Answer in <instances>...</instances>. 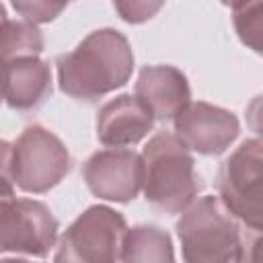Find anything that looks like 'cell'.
Instances as JSON below:
<instances>
[{
    "label": "cell",
    "mask_w": 263,
    "mask_h": 263,
    "mask_svg": "<svg viewBox=\"0 0 263 263\" xmlns=\"http://www.w3.org/2000/svg\"><path fill=\"white\" fill-rule=\"evenodd\" d=\"M58 84L64 95L95 103L121 88L134 72V51L127 37L115 29L86 35L70 53L55 62Z\"/></svg>",
    "instance_id": "1"
},
{
    "label": "cell",
    "mask_w": 263,
    "mask_h": 263,
    "mask_svg": "<svg viewBox=\"0 0 263 263\" xmlns=\"http://www.w3.org/2000/svg\"><path fill=\"white\" fill-rule=\"evenodd\" d=\"M242 222L216 195L193 199L177 222L183 259L189 263H236L247 259Z\"/></svg>",
    "instance_id": "2"
},
{
    "label": "cell",
    "mask_w": 263,
    "mask_h": 263,
    "mask_svg": "<svg viewBox=\"0 0 263 263\" xmlns=\"http://www.w3.org/2000/svg\"><path fill=\"white\" fill-rule=\"evenodd\" d=\"M142 191L150 205L166 214L183 212L199 193L201 179L189 148L171 132H158L144 146Z\"/></svg>",
    "instance_id": "3"
},
{
    "label": "cell",
    "mask_w": 263,
    "mask_h": 263,
    "mask_svg": "<svg viewBox=\"0 0 263 263\" xmlns=\"http://www.w3.org/2000/svg\"><path fill=\"white\" fill-rule=\"evenodd\" d=\"M58 230V218L43 201L16 197L14 181H0V255L47 257Z\"/></svg>",
    "instance_id": "4"
},
{
    "label": "cell",
    "mask_w": 263,
    "mask_h": 263,
    "mask_svg": "<svg viewBox=\"0 0 263 263\" xmlns=\"http://www.w3.org/2000/svg\"><path fill=\"white\" fill-rule=\"evenodd\" d=\"M261 140H245L220 166L216 187L224 205L249 228H263V156Z\"/></svg>",
    "instance_id": "5"
},
{
    "label": "cell",
    "mask_w": 263,
    "mask_h": 263,
    "mask_svg": "<svg viewBox=\"0 0 263 263\" xmlns=\"http://www.w3.org/2000/svg\"><path fill=\"white\" fill-rule=\"evenodd\" d=\"M72 171L66 144L43 125H29L12 144L14 185L25 193H47Z\"/></svg>",
    "instance_id": "6"
},
{
    "label": "cell",
    "mask_w": 263,
    "mask_h": 263,
    "mask_svg": "<svg viewBox=\"0 0 263 263\" xmlns=\"http://www.w3.org/2000/svg\"><path fill=\"white\" fill-rule=\"evenodd\" d=\"M125 230L127 222L123 214L109 205H90L66 228L53 259L78 263L121 261Z\"/></svg>",
    "instance_id": "7"
},
{
    "label": "cell",
    "mask_w": 263,
    "mask_h": 263,
    "mask_svg": "<svg viewBox=\"0 0 263 263\" xmlns=\"http://www.w3.org/2000/svg\"><path fill=\"white\" fill-rule=\"evenodd\" d=\"M175 136L193 152L203 156L222 154L240 132L238 117L222 107L195 101L187 103L175 117Z\"/></svg>",
    "instance_id": "8"
},
{
    "label": "cell",
    "mask_w": 263,
    "mask_h": 263,
    "mask_svg": "<svg viewBox=\"0 0 263 263\" xmlns=\"http://www.w3.org/2000/svg\"><path fill=\"white\" fill-rule=\"evenodd\" d=\"M82 179L92 195L127 203L142 189V158L127 148L99 150L84 162Z\"/></svg>",
    "instance_id": "9"
},
{
    "label": "cell",
    "mask_w": 263,
    "mask_h": 263,
    "mask_svg": "<svg viewBox=\"0 0 263 263\" xmlns=\"http://www.w3.org/2000/svg\"><path fill=\"white\" fill-rule=\"evenodd\" d=\"M154 127V115L134 95H119L105 103L97 115V138L109 148L138 144Z\"/></svg>",
    "instance_id": "10"
},
{
    "label": "cell",
    "mask_w": 263,
    "mask_h": 263,
    "mask_svg": "<svg viewBox=\"0 0 263 263\" xmlns=\"http://www.w3.org/2000/svg\"><path fill=\"white\" fill-rule=\"evenodd\" d=\"M136 97L148 107L154 119L168 121L191 101V88L187 76L179 68L158 64L140 70Z\"/></svg>",
    "instance_id": "11"
},
{
    "label": "cell",
    "mask_w": 263,
    "mask_h": 263,
    "mask_svg": "<svg viewBox=\"0 0 263 263\" xmlns=\"http://www.w3.org/2000/svg\"><path fill=\"white\" fill-rule=\"evenodd\" d=\"M51 97V70L39 55L16 58L6 64L4 101L16 111H35Z\"/></svg>",
    "instance_id": "12"
},
{
    "label": "cell",
    "mask_w": 263,
    "mask_h": 263,
    "mask_svg": "<svg viewBox=\"0 0 263 263\" xmlns=\"http://www.w3.org/2000/svg\"><path fill=\"white\" fill-rule=\"evenodd\" d=\"M173 240L168 232H164L158 226L152 224H140L125 230L123 245H121V261L125 263H138V261H152V263H164L173 261Z\"/></svg>",
    "instance_id": "13"
},
{
    "label": "cell",
    "mask_w": 263,
    "mask_h": 263,
    "mask_svg": "<svg viewBox=\"0 0 263 263\" xmlns=\"http://www.w3.org/2000/svg\"><path fill=\"white\" fill-rule=\"evenodd\" d=\"M45 47V39L41 29L27 21H10L6 18L0 25V60L2 62H12L16 58H27V55H39Z\"/></svg>",
    "instance_id": "14"
},
{
    "label": "cell",
    "mask_w": 263,
    "mask_h": 263,
    "mask_svg": "<svg viewBox=\"0 0 263 263\" xmlns=\"http://www.w3.org/2000/svg\"><path fill=\"white\" fill-rule=\"evenodd\" d=\"M234 29L245 45H249L255 53H261V0H238L232 6Z\"/></svg>",
    "instance_id": "15"
},
{
    "label": "cell",
    "mask_w": 263,
    "mask_h": 263,
    "mask_svg": "<svg viewBox=\"0 0 263 263\" xmlns=\"http://www.w3.org/2000/svg\"><path fill=\"white\" fill-rule=\"evenodd\" d=\"M72 0H10L12 8L27 21L41 25L58 18Z\"/></svg>",
    "instance_id": "16"
},
{
    "label": "cell",
    "mask_w": 263,
    "mask_h": 263,
    "mask_svg": "<svg viewBox=\"0 0 263 263\" xmlns=\"http://www.w3.org/2000/svg\"><path fill=\"white\" fill-rule=\"evenodd\" d=\"M117 14L132 25H140L150 21L162 6L166 0H111Z\"/></svg>",
    "instance_id": "17"
},
{
    "label": "cell",
    "mask_w": 263,
    "mask_h": 263,
    "mask_svg": "<svg viewBox=\"0 0 263 263\" xmlns=\"http://www.w3.org/2000/svg\"><path fill=\"white\" fill-rule=\"evenodd\" d=\"M0 181H14L12 177V144L0 140Z\"/></svg>",
    "instance_id": "18"
},
{
    "label": "cell",
    "mask_w": 263,
    "mask_h": 263,
    "mask_svg": "<svg viewBox=\"0 0 263 263\" xmlns=\"http://www.w3.org/2000/svg\"><path fill=\"white\" fill-rule=\"evenodd\" d=\"M6 64L0 60V103H4V86H6Z\"/></svg>",
    "instance_id": "19"
},
{
    "label": "cell",
    "mask_w": 263,
    "mask_h": 263,
    "mask_svg": "<svg viewBox=\"0 0 263 263\" xmlns=\"http://www.w3.org/2000/svg\"><path fill=\"white\" fill-rule=\"evenodd\" d=\"M6 21V10H4V6H2V2H0V25Z\"/></svg>",
    "instance_id": "20"
},
{
    "label": "cell",
    "mask_w": 263,
    "mask_h": 263,
    "mask_svg": "<svg viewBox=\"0 0 263 263\" xmlns=\"http://www.w3.org/2000/svg\"><path fill=\"white\" fill-rule=\"evenodd\" d=\"M220 2H222V4H226V6H234L238 0H220Z\"/></svg>",
    "instance_id": "21"
}]
</instances>
